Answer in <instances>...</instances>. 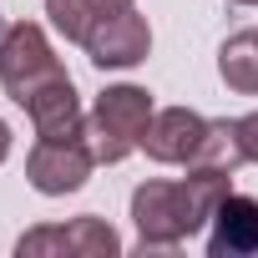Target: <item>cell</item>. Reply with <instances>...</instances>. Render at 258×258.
<instances>
[{"label":"cell","mask_w":258,"mask_h":258,"mask_svg":"<svg viewBox=\"0 0 258 258\" xmlns=\"http://www.w3.org/2000/svg\"><path fill=\"white\" fill-rule=\"evenodd\" d=\"M238 147H243V157H248V162H258V111L238 116Z\"/></svg>","instance_id":"obj_13"},{"label":"cell","mask_w":258,"mask_h":258,"mask_svg":"<svg viewBox=\"0 0 258 258\" xmlns=\"http://www.w3.org/2000/svg\"><path fill=\"white\" fill-rule=\"evenodd\" d=\"M147 51H152V26L132 6L126 11H106L91 26V36H86V56H91L96 71H126V66L147 61Z\"/></svg>","instance_id":"obj_5"},{"label":"cell","mask_w":258,"mask_h":258,"mask_svg":"<svg viewBox=\"0 0 258 258\" xmlns=\"http://www.w3.org/2000/svg\"><path fill=\"white\" fill-rule=\"evenodd\" d=\"M248 157L238 147V121H208V137L198 147V162L192 167H223V172H238Z\"/></svg>","instance_id":"obj_11"},{"label":"cell","mask_w":258,"mask_h":258,"mask_svg":"<svg viewBox=\"0 0 258 258\" xmlns=\"http://www.w3.org/2000/svg\"><path fill=\"white\" fill-rule=\"evenodd\" d=\"M6 157H11V126L0 121V162H6Z\"/></svg>","instance_id":"obj_15"},{"label":"cell","mask_w":258,"mask_h":258,"mask_svg":"<svg viewBox=\"0 0 258 258\" xmlns=\"http://www.w3.org/2000/svg\"><path fill=\"white\" fill-rule=\"evenodd\" d=\"M61 76H66V66H61V56L51 51V41L36 21H21L0 36V86H6V96L16 106H31L36 91H46Z\"/></svg>","instance_id":"obj_3"},{"label":"cell","mask_w":258,"mask_h":258,"mask_svg":"<svg viewBox=\"0 0 258 258\" xmlns=\"http://www.w3.org/2000/svg\"><path fill=\"white\" fill-rule=\"evenodd\" d=\"M228 192H233V172L223 167H187L182 182H142L132 192V223L142 248H177L203 223H213Z\"/></svg>","instance_id":"obj_1"},{"label":"cell","mask_w":258,"mask_h":258,"mask_svg":"<svg viewBox=\"0 0 258 258\" xmlns=\"http://www.w3.org/2000/svg\"><path fill=\"white\" fill-rule=\"evenodd\" d=\"M91 6H96V11L106 16V11H126V6H132V0H91Z\"/></svg>","instance_id":"obj_14"},{"label":"cell","mask_w":258,"mask_h":258,"mask_svg":"<svg viewBox=\"0 0 258 258\" xmlns=\"http://www.w3.org/2000/svg\"><path fill=\"white\" fill-rule=\"evenodd\" d=\"M203 137H208V116H198L187 106H162V111H152V126H147V137H142V152L152 162H167V167H192Z\"/></svg>","instance_id":"obj_7"},{"label":"cell","mask_w":258,"mask_h":258,"mask_svg":"<svg viewBox=\"0 0 258 258\" xmlns=\"http://www.w3.org/2000/svg\"><path fill=\"white\" fill-rule=\"evenodd\" d=\"M46 16H51L56 36L61 41H76V46H86L91 26L101 21V11L91 6V0H46Z\"/></svg>","instance_id":"obj_12"},{"label":"cell","mask_w":258,"mask_h":258,"mask_svg":"<svg viewBox=\"0 0 258 258\" xmlns=\"http://www.w3.org/2000/svg\"><path fill=\"white\" fill-rule=\"evenodd\" d=\"M36 137H51V142H76L86 137V111H81V96L71 86V76L51 81L46 91H36V101L26 106Z\"/></svg>","instance_id":"obj_8"},{"label":"cell","mask_w":258,"mask_h":258,"mask_svg":"<svg viewBox=\"0 0 258 258\" xmlns=\"http://www.w3.org/2000/svg\"><path fill=\"white\" fill-rule=\"evenodd\" d=\"M21 258H116L121 253V238L106 218H71L61 228H31L21 243H16Z\"/></svg>","instance_id":"obj_4"},{"label":"cell","mask_w":258,"mask_h":258,"mask_svg":"<svg viewBox=\"0 0 258 258\" xmlns=\"http://www.w3.org/2000/svg\"><path fill=\"white\" fill-rule=\"evenodd\" d=\"M233 6H258V0H233Z\"/></svg>","instance_id":"obj_16"},{"label":"cell","mask_w":258,"mask_h":258,"mask_svg":"<svg viewBox=\"0 0 258 258\" xmlns=\"http://www.w3.org/2000/svg\"><path fill=\"white\" fill-rule=\"evenodd\" d=\"M208 253L213 258H253L258 253V198L228 192L213 213V233H208Z\"/></svg>","instance_id":"obj_9"},{"label":"cell","mask_w":258,"mask_h":258,"mask_svg":"<svg viewBox=\"0 0 258 258\" xmlns=\"http://www.w3.org/2000/svg\"><path fill=\"white\" fill-rule=\"evenodd\" d=\"M218 76L238 96H258V31H238L218 51Z\"/></svg>","instance_id":"obj_10"},{"label":"cell","mask_w":258,"mask_h":258,"mask_svg":"<svg viewBox=\"0 0 258 258\" xmlns=\"http://www.w3.org/2000/svg\"><path fill=\"white\" fill-rule=\"evenodd\" d=\"M147 126H152V96L142 86H106L86 111V147L96 162L111 167L142 147Z\"/></svg>","instance_id":"obj_2"},{"label":"cell","mask_w":258,"mask_h":258,"mask_svg":"<svg viewBox=\"0 0 258 258\" xmlns=\"http://www.w3.org/2000/svg\"><path fill=\"white\" fill-rule=\"evenodd\" d=\"M91 167H96V157H91L86 137H76V142H51V137H41V142L31 147V157H26V182H31L36 192H46V198H66V192L86 187Z\"/></svg>","instance_id":"obj_6"}]
</instances>
